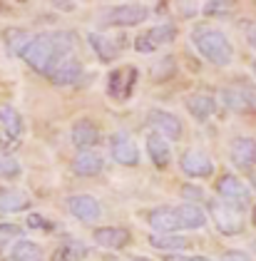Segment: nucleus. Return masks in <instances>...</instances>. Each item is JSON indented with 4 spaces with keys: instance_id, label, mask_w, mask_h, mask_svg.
Masks as SVG:
<instances>
[{
    "instance_id": "obj_5",
    "label": "nucleus",
    "mask_w": 256,
    "mask_h": 261,
    "mask_svg": "<svg viewBox=\"0 0 256 261\" xmlns=\"http://www.w3.org/2000/svg\"><path fill=\"white\" fill-rule=\"evenodd\" d=\"M212 217H214V224L221 234L226 237H234V234H241L244 231V217H241V209L226 204V201H212Z\"/></svg>"
},
{
    "instance_id": "obj_8",
    "label": "nucleus",
    "mask_w": 256,
    "mask_h": 261,
    "mask_svg": "<svg viewBox=\"0 0 256 261\" xmlns=\"http://www.w3.org/2000/svg\"><path fill=\"white\" fill-rule=\"evenodd\" d=\"M179 167L192 179H207V177L214 174V162L209 160V154L201 152V149H187L179 160Z\"/></svg>"
},
{
    "instance_id": "obj_29",
    "label": "nucleus",
    "mask_w": 256,
    "mask_h": 261,
    "mask_svg": "<svg viewBox=\"0 0 256 261\" xmlns=\"http://www.w3.org/2000/svg\"><path fill=\"white\" fill-rule=\"evenodd\" d=\"M15 177H20V162L0 152V179H15Z\"/></svg>"
},
{
    "instance_id": "obj_19",
    "label": "nucleus",
    "mask_w": 256,
    "mask_h": 261,
    "mask_svg": "<svg viewBox=\"0 0 256 261\" xmlns=\"http://www.w3.org/2000/svg\"><path fill=\"white\" fill-rule=\"evenodd\" d=\"M232 162L237 167H254L256 164V140L251 137H239L232 144Z\"/></svg>"
},
{
    "instance_id": "obj_17",
    "label": "nucleus",
    "mask_w": 256,
    "mask_h": 261,
    "mask_svg": "<svg viewBox=\"0 0 256 261\" xmlns=\"http://www.w3.org/2000/svg\"><path fill=\"white\" fill-rule=\"evenodd\" d=\"M102 167H105V160L99 157L95 149H82L78 157L72 160V172L78 177H95V174L102 172Z\"/></svg>"
},
{
    "instance_id": "obj_12",
    "label": "nucleus",
    "mask_w": 256,
    "mask_h": 261,
    "mask_svg": "<svg viewBox=\"0 0 256 261\" xmlns=\"http://www.w3.org/2000/svg\"><path fill=\"white\" fill-rule=\"evenodd\" d=\"M67 206H70L72 217L85 221V224H92V221H97L102 217V206L92 194H75V197L67 199Z\"/></svg>"
},
{
    "instance_id": "obj_35",
    "label": "nucleus",
    "mask_w": 256,
    "mask_h": 261,
    "mask_svg": "<svg viewBox=\"0 0 256 261\" xmlns=\"http://www.w3.org/2000/svg\"><path fill=\"white\" fill-rule=\"evenodd\" d=\"M28 226H30V229H53L40 214H30V217H28Z\"/></svg>"
},
{
    "instance_id": "obj_14",
    "label": "nucleus",
    "mask_w": 256,
    "mask_h": 261,
    "mask_svg": "<svg viewBox=\"0 0 256 261\" xmlns=\"http://www.w3.org/2000/svg\"><path fill=\"white\" fill-rule=\"evenodd\" d=\"M130 241H132V234L124 226H99V229H95V244L102 249H124Z\"/></svg>"
},
{
    "instance_id": "obj_9",
    "label": "nucleus",
    "mask_w": 256,
    "mask_h": 261,
    "mask_svg": "<svg viewBox=\"0 0 256 261\" xmlns=\"http://www.w3.org/2000/svg\"><path fill=\"white\" fill-rule=\"evenodd\" d=\"M137 85V67L132 65H124V67H117L112 75H110V82H107V92L115 97V100L124 102L130 100L132 90Z\"/></svg>"
},
{
    "instance_id": "obj_16",
    "label": "nucleus",
    "mask_w": 256,
    "mask_h": 261,
    "mask_svg": "<svg viewBox=\"0 0 256 261\" xmlns=\"http://www.w3.org/2000/svg\"><path fill=\"white\" fill-rule=\"evenodd\" d=\"M47 77H50L53 85H72V82H78L82 77V62L70 55V58H65L62 62H58Z\"/></svg>"
},
{
    "instance_id": "obj_26",
    "label": "nucleus",
    "mask_w": 256,
    "mask_h": 261,
    "mask_svg": "<svg viewBox=\"0 0 256 261\" xmlns=\"http://www.w3.org/2000/svg\"><path fill=\"white\" fill-rule=\"evenodd\" d=\"M87 40H90L92 50L97 53V58L102 62H112L119 55V47L115 45V40H110V38H105V35H95V33H90V35H87Z\"/></svg>"
},
{
    "instance_id": "obj_23",
    "label": "nucleus",
    "mask_w": 256,
    "mask_h": 261,
    "mask_svg": "<svg viewBox=\"0 0 256 261\" xmlns=\"http://www.w3.org/2000/svg\"><path fill=\"white\" fill-rule=\"evenodd\" d=\"M42 259V249H40L35 241H28V239H20L13 244L10 254L5 256L3 261H40Z\"/></svg>"
},
{
    "instance_id": "obj_42",
    "label": "nucleus",
    "mask_w": 256,
    "mask_h": 261,
    "mask_svg": "<svg viewBox=\"0 0 256 261\" xmlns=\"http://www.w3.org/2000/svg\"><path fill=\"white\" fill-rule=\"evenodd\" d=\"M15 3H28V0H15Z\"/></svg>"
},
{
    "instance_id": "obj_6",
    "label": "nucleus",
    "mask_w": 256,
    "mask_h": 261,
    "mask_svg": "<svg viewBox=\"0 0 256 261\" xmlns=\"http://www.w3.org/2000/svg\"><path fill=\"white\" fill-rule=\"evenodd\" d=\"M217 194L221 197V201H226V204H232V206H237V209L249 206V201H251L249 187L239 179V177H234V174H224V177H219Z\"/></svg>"
},
{
    "instance_id": "obj_38",
    "label": "nucleus",
    "mask_w": 256,
    "mask_h": 261,
    "mask_svg": "<svg viewBox=\"0 0 256 261\" xmlns=\"http://www.w3.org/2000/svg\"><path fill=\"white\" fill-rule=\"evenodd\" d=\"M184 261H212V259H207V256H189V259H184Z\"/></svg>"
},
{
    "instance_id": "obj_4",
    "label": "nucleus",
    "mask_w": 256,
    "mask_h": 261,
    "mask_svg": "<svg viewBox=\"0 0 256 261\" xmlns=\"http://www.w3.org/2000/svg\"><path fill=\"white\" fill-rule=\"evenodd\" d=\"M149 18V8L142 3H124L115 8H105L99 13L97 22L102 28H135Z\"/></svg>"
},
{
    "instance_id": "obj_32",
    "label": "nucleus",
    "mask_w": 256,
    "mask_h": 261,
    "mask_svg": "<svg viewBox=\"0 0 256 261\" xmlns=\"http://www.w3.org/2000/svg\"><path fill=\"white\" fill-rule=\"evenodd\" d=\"M174 67H177V65H174V58H164L157 67H152V75L157 77V82H164L172 72H174Z\"/></svg>"
},
{
    "instance_id": "obj_1",
    "label": "nucleus",
    "mask_w": 256,
    "mask_h": 261,
    "mask_svg": "<svg viewBox=\"0 0 256 261\" xmlns=\"http://www.w3.org/2000/svg\"><path fill=\"white\" fill-rule=\"evenodd\" d=\"M72 47H75V35L70 30H55V33L33 35V40L28 42V47L20 53V58L28 62L35 72L50 75L58 62L70 58Z\"/></svg>"
},
{
    "instance_id": "obj_40",
    "label": "nucleus",
    "mask_w": 256,
    "mask_h": 261,
    "mask_svg": "<svg viewBox=\"0 0 256 261\" xmlns=\"http://www.w3.org/2000/svg\"><path fill=\"white\" fill-rule=\"evenodd\" d=\"M130 261H152V259H144V256H135V259H130Z\"/></svg>"
},
{
    "instance_id": "obj_41",
    "label": "nucleus",
    "mask_w": 256,
    "mask_h": 261,
    "mask_svg": "<svg viewBox=\"0 0 256 261\" xmlns=\"http://www.w3.org/2000/svg\"><path fill=\"white\" fill-rule=\"evenodd\" d=\"M251 217H254V224H256V204H254V214H251Z\"/></svg>"
},
{
    "instance_id": "obj_15",
    "label": "nucleus",
    "mask_w": 256,
    "mask_h": 261,
    "mask_svg": "<svg viewBox=\"0 0 256 261\" xmlns=\"http://www.w3.org/2000/svg\"><path fill=\"white\" fill-rule=\"evenodd\" d=\"M70 137H72V144L78 147L80 152L82 149H92L99 142V127L92 120H78L72 124Z\"/></svg>"
},
{
    "instance_id": "obj_43",
    "label": "nucleus",
    "mask_w": 256,
    "mask_h": 261,
    "mask_svg": "<svg viewBox=\"0 0 256 261\" xmlns=\"http://www.w3.org/2000/svg\"><path fill=\"white\" fill-rule=\"evenodd\" d=\"M254 72H256V62H254Z\"/></svg>"
},
{
    "instance_id": "obj_31",
    "label": "nucleus",
    "mask_w": 256,
    "mask_h": 261,
    "mask_svg": "<svg viewBox=\"0 0 256 261\" xmlns=\"http://www.w3.org/2000/svg\"><path fill=\"white\" fill-rule=\"evenodd\" d=\"M20 234H22V229H20L18 224H0V251H3L8 244H13L15 239H20Z\"/></svg>"
},
{
    "instance_id": "obj_7",
    "label": "nucleus",
    "mask_w": 256,
    "mask_h": 261,
    "mask_svg": "<svg viewBox=\"0 0 256 261\" xmlns=\"http://www.w3.org/2000/svg\"><path fill=\"white\" fill-rule=\"evenodd\" d=\"M174 38H177V25L162 22V25H155V28H149L147 33L139 35L137 40H135V50H137V53H155L162 45H169Z\"/></svg>"
},
{
    "instance_id": "obj_34",
    "label": "nucleus",
    "mask_w": 256,
    "mask_h": 261,
    "mask_svg": "<svg viewBox=\"0 0 256 261\" xmlns=\"http://www.w3.org/2000/svg\"><path fill=\"white\" fill-rule=\"evenodd\" d=\"M221 261H251V256L246 251H239V249H229L221 254Z\"/></svg>"
},
{
    "instance_id": "obj_2",
    "label": "nucleus",
    "mask_w": 256,
    "mask_h": 261,
    "mask_svg": "<svg viewBox=\"0 0 256 261\" xmlns=\"http://www.w3.org/2000/svg\"><path fill=\"white\" fill-rule=\"evenodd\" d=\"M192 42L201 53V58L209 60L212 65H217V67H226L234 60V47H232L229 38L212 25H197L192 30Z\"/></svg>"
},
{
    "instance_id": "obj_20",
    "label": "nucleus",
    "mask_w": 256,
    "mask_h": 261,
    "mask_svg": "<svg viewBox=\"0 0 256 261\" xmlns=\"http://www.w3.org/2000/svg\"><path fill=\"white\" fill-rule=\"evenodd\" d=\"M30 206V197L20 189H0V212L5 214H15L25 212Z\"/></svg>"
},
{
    "instance_id": "obj_18",
    "label": "nucleus",
    "mask_w": 256,
    "mask_h": 261,
    "mask_svg": "<svg viewBox=\"0 0 256 261\" xmlns=\"http://www.w3.org/2000/svg\"><path fill=\"white\" fill-rule=\"evenodd\" d=\"M184 105H187L189 115H194V120H199V122H207L214 115V110H217V100H214L212 95H207V92L189 95V97L184 100Z\"/></svg>"
},
{
    "instance_id": "obj_24",
    "label": "nucleus",
    "mask_w": 256,
    "mask_h": 261,
    "mask_svg": "<svg viewBox=\"0 0 256 261\" xmlns=\"http://www.w3.org/2000/svg\"><path fill=\"white\" fill-rule=\"evenodd\" d=\"M179 221H182V229H201L207 224V214L199 204H179Z\"/></svg>"
},
{
    "instance_id": "obj_30",
    "label": "nucleus",
    "mask_w": 256,
    "mask_h": 261,
    "mask_svg": "<svg viewBox=\"0 0 256 261\" xmlns=\"http://www.w3.org/2000/svg\"><path fill=\"white\" fill-rule=\"evenodd\" d=\"M234 5H237V0H207L204 15H226Z\"/></svg>"
},
{
    "instance_id": "obj_21",
    "label": "nucleus",
    "mask_w": 256,
    "mask_h": 261,
    "mask_svg": "<svg viewBox=\"0 0 256 261\" xmlns=\"http://www.w3.org/2000/svg\"><path fill=\"white\" fill-rule=\"evenodd\" d=\"M147 152H149L152 164L159 167V169H164V167L172 162V149H169V144L162 140L159 135H149V137H147Z\"/></svg>"
},
{
    "instance_id": "obj_25",
    "label": "nucleus",
    "mask_w": 256,
    "mask_h": 261,
    "mask_svg": "<svg viewBox=\"0 0 256 261\" xmlns=\"http://www.w3.org/2000/svg\"><path fill=\"white\" fill-rule=\"evenodd\" d=\"M87 256L85 244L78 239H67L58 246V251L53 254V261H82Z\"/></svg>"
},
{
    "instance_id": "obj_37",
    "label": "nucleus",
    "mask_w": 256,
    "mask_h": 261,
    "mask_svg": "<svg viewBox=\"0 0 256 261\" xmlns=\"http://www.w3.org/2000/svg\"><path fill=\"white\" fill-rule=\"evenodd\" d=\"M249 42H251V45L256 47V25L251 28V30H249Z\"/></svg>"
},
{
    "instance_id": "obj_39",
    "label": "nucleus",
    "mask_w": 256,
    "mask_h": 261,
    "mask_svg": "<svg viewBox=\"0 0 256 261\" xmlns=\"http://www.w3.org/2000/svg\"><path fill=\"white\" fill-rule=\"evenodd\" d=\"M164 261H184V256H167Z\"/></svg>"
},
{
    "instance_id": "obj_22",
    "label": "nucleus",
    "mask_w": 256,
    "mask_h": 261,
    "mask_svg": "<svg viewBox=\"0 0 256 261\" xmlns=\"http://www.w3.org/2000/svg\"><path fill=\"white\" fill-rule=\"evenodd\" d=\"M0 127L8 137L18 140L22 135V117L13 105H0Z\"/></svg>"
},
{
    "instance_id": "obj_33",
    "label": "nucleus",
    "mask_w": 256,
    "mask_h": 261,
    "mask_svg": "<svg viewBox=\"0 0 256 261\" xmlns=\"http://www.w3.org/2000/svg\"><path fill=\"white\" fill-rule=\"evenodd\" d=\"M182 197L189 199V204H197V201L204 199V192H201L199 187H194V184H184V187H182Z\"/></svg>"
},
{
    "instance_id": "obj_27",
    "label": "nucleus",
    "mask_w": 256,
    "mask_h": 261,
    "mask_svg": "<svg viewBox=\"0 0 256 261\" xmlns=\"http://www.w3.org/2000/svg\"><path fill=\"white\" fill-rule=\"evenodd\" d=\"M3 38H5V47H8L10 55H20L28 47V42L33 40V35L28 30H22V28H8L3 33Z\"/></svg>"
},
{
    "instance_id": "obj_13",
    "label": "nucleus",
    "mask_w": 256,
    "mask_h": 261,
    "mask_svg": "<svg viewBox=\"0 0 256 261\" xmlns=\"http://www.w3.org/2000/svg\"><path fill=\"white\" fill-rule=\"evenodd\" d=\"M149 226L157 234H177L182 229L177 206H157L155 212H149Z\"/></svg>"
},
{
    "instance_id": "obj_36",
    "label": "nucleus",
    "mask_w": 256,
    "mask_h": 261,
    "mask_svg": "<svg viewBox=\"0 0 256 261\" xmlns=\"http://www.w3.org/2000/svg\"><path fill=\"white\" fill-rule=\"evenodd\" d=\"M58 10H65V13H72L75 10V0H50Z\"/></svg>"
},
{
    "instance_id": "obj_3",
    "label": "nucleus",
    "mask_w": 256,
    "mask_h": 261,
    "mask_svg": "<svg viewBox=\"0 0 256 261\" xmlns=\"http://www.w3.org/2000/svg\"><path fill=\"white\" fill-rule=\"evenodd\" d=\"M221 100L224 105L232 110V112H239V115H254L256 112V85L244 77L229 82L221 87Z\"/></svg>"
},
{
    "instance_id": "obj_11",
    "label": "nucleus",
    "mask_w": 256,
    "mask_h": 261,
    "mask_svg": "<svg viewBox=\"0 0 256 261\" xmlns=\"http://www.w3.org/2000/svg\"><path fill=\"white\" fill-rule=\"evenodd\" d=\"M110 152H112V157L117 164L122 167H137L139 162V149L135 140L127 135V132H115L112 137H110Z\"/></svg>"
},
{
    "instance_id": "obj_28",
    "label": "nucleus",
    "mask_w": 256,
    "mask_h": 261,
    "mask_svg": "<svg viewBox=\"0 0 256 261\" xmlns=\"http://www.w3.org/2000/svg\"><path fill=\"white\" fill-rule=\"evenodd\" d=\"M149 246H155L159 251H182L189 246V241L179 234H152L149 237Z\"/></svg>"
},
{
    "instance_id": "obj_10",
    "label": "nucleus",
    "mask_w": 256,
    "mask_h": 261,
    "mask_svg": "<svg viewBox=\"0 0 256 261\" xmlns=\"http://www.w3.org/2000/svg\"><path fill=\"white\" fill-rule=\"evenodd\" d=\"M149 124L155 127V135L159 137H167V140L179 142L184 137V124L174 112H167V110H152L149 112Z\"/></svg>"
}]
</instances>
